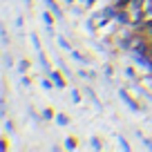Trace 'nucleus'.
I'll return each mask as SVG.
<instances>
[{
    "label": "nucleus",
    "instance_id": "f257e3e1",
    "mask_svg": "<svg viewBox=\"0 0 152 152\" xmlns=\"http://www.w3.org/2000/svg\"><path fill=\"white\" fill-rule=\"evenodd\" d=\"M47 74H49V78H52V81H54V85H56L58 90H63V87H65V81H63V76L58 74L56 69H49Z\"/></svg>",
    "mask_w": 152,
    "mask_h": 152
},
{
    "label": "nucleus",
    "instance_id": "f03ea898",
    "mask_svg": "<svg viewBox=\"0 0 152 152\" xmlns=\"http://www.w3.org/2000/svg\"><path fill=\"white\" fill-rule=\"evenodd\" d=\"M119 94H121V99H123V101H125V105H128V107H130V110H132V112H139V105H137V103H134V101H132V99H130V94H128V92H125V90H121V92H119Z\"/></svg>",
    "mask_w": 152,
    "mask_h": 152
},
{
    "label": "nucleus",
    "instance_id": "7ed1b4c3",
    "mask_svg": "<svg viewBox=\"0 0 152 152\" xmlns=\"http://www.w3.org/2000/svg\"><path fill=\"white\" fill-rule=\"evenodd\" d=\"M45 5H47V9L52 11L54 16H63V14H61V7H58L56 2H54V0H45Z\"/></svg>",
    "mask_w": 152,
    "mask_h": 152
},
{
    "label": "nucleus",
    "instance_id": "20e7f679",
    "mask_svg": "<svg viewBox=\"0 0 152 152\" xmlns=\"http://www.w3.org/2000/svg\"><path fill=\"white\" fill-rule=\"evenodd\" d=\"M114 11H116V7H105L103 11H101V16H103V20H110L114 16ZM103 20H101V23H103Z\"/></svg>",
    "mask_w": 152,
    "mask_h": 152
},
{
    "label": "nucleus",
    "instance_id": "39448f33",
    "mask_svg": "<svg viewBox=\"0 0 152 152\" xmlns=\"http://www.w3.org/2000/svg\"><path fill=\"white\" fill-rule=\"evenodd\" d=\"M116 20H119V23H125V25H128V23H130V16H128V11L119 9V11H116Z\"/></svg>",
    "mask_w": 152,
    "mask_h": 152
},
{
    "label": "nucleus",
    "instance_id": "423d86ee",
    "mask_svg": "<svg viewBox=\"0 0 152 152\" xmlns=\"http://www.w3.org/2000/svg\"><path fill=\"white\" fill-rule=\"evenodd\" d=\"M141 31L145 34V36H152V20H148V23L141 25Z\"/></svg>",
    "mask_w": 152,
    "mask_h": 152
},
{
    "label": "nucleus",
    "instance_id": "0eeeda50",
    "mask_svg": "<svg viewBox=\"0 0 152 152\" xmlns=\"http://www.w3.org/2000/svg\"><path fill=\"white\" fill-rule=\"evenodd\" d=\"M43 20H45V25H47V27H52V23H54V18H52V11H43Z\"/></svg>",
    "mask_w": 152,
    "mask_h": 152
},
{
    "label": "nucleus",
    "instance_id": "6e6552de",
    "mask_svg": "<svg viewBox=\"0 0 152 152\" xmlns=\"http://www.w3.org/2000/svg\"><path fill=\"white\" fill-rule=\"evenodd\" d=\"M56 123L61 125V128H63V125H67V123H69V119H67V114H58V116H56Z\"/></svg>",
    "mask_w": 152,
    "mask_h": 152
},
{
    "label": "nucleus",
    "instance_id": "1a4fd4ad",
    "mask_svg": "<svg viewBox=\"0 0 152 152\" xmlns=\"http://www.w3.org/2000/svg\"><path fill=\"white\" fill-rule=\"evenodd\" d=\"M38 61H40V65L45 67V72H49V63H47V58H45V54L38 52Z\"/></svg>",
    "mask_w": 152,
    "mask_h": 152
},
{
    "label": "nucleus",
    "instance_id": "9d476101",
    "mask_svg": "<svg viewBox=\"0 0 152 152\" xmlns=\"http://www.w3.org/2000/svg\"><path fill=\"white\" fill-rule=\"evenodd\" d=\"M72 58H76V61H78V63H87V58L85 56H83V54H78V52H74V49H72Z\"/></svg>",
    "mask_w": 152,
    "mask_h": 152
},
{
    "label": "nucleus",
    "instance_id": "9b49d317",
    "mask_svg": "<svg viewBox=\"0 0 152 152\" xmlns=\"http://www.w3.org/2000/svg\"><path fill=\"white\" fill-rule=\"evenodd\" d=\"M27 69H29V61H20L18 63V72H20V74H25Z\"/></svg>",
    "mask_w": 152,
    "mask_h": 152
},
{
    "label": "nucleus",
    "instance_id": "f8f14e48",
    "mask_svg": "<svg viewBox=\"0 0 152 152\" xmlns=\"http://www.w3.org/2000/svg\"><path fill=\"white\" fill-rule=\"evenodd\" d=\"M58 45H61V47H63V49H65V52H72V47H69V43H67V40H65V38H63V36H61V38H58Z\"/></svg>",
    "mask_w": 152,
    "mask_h": 152
},
{
    "label": "nucleus",
    "instance_id": "ddd939ff",
    "mask_svg": "<svg viewBox=\"0 0 152 152\" xmlns=\"http://www.w3.org/2000/svg\"><path fill=\"white\" fill-rule=\"evenodd\" d=\"M65 148H67V150H74V148H76V139H65Z\"/></svg>",
    "mask_w": 152,
    "mask_h": 152
},
{
    "label": "nucleus",
    "instance_id": "4468645a",
    "mask_svg": "<svg viewBox=\"0 0 152 152\" xmlns=\"http://www.w3.org/2000/svg\"><path fill=\"white\" fill-rule=\"evenodd\" d=\"M130 2H132V0H116V5H114V7H116V9H123V7H128Z\"/></svg>",
    "mask_w": 152,
    "mask_h": 152
},
{
    "label": "nucleus",
    "instance_id": "2eb2a0df",
    "mask_svg": "<svg viewBox=\"0 0 152 152\" xmlns=\"http://www.w3.org/2000/svg\"><path fill=\"white\" fill-rule=\"evenodd\" d=\"M52 83H54L52 78H45V81L40 83V85H43V90H47V92H49V90H52Z\"/></svg>",
    "mask_w": 152,
    "mask_h": 152
},
{
    "label": "nucleus",
    "instance_id": "dca6fc26",
    "mask_svg": "<svg viewBox=\"0 0 152 152\" xmlns=\"http://www.w3.org/2000/svg\"><path fill=\"white\" fill-rule=\"evenodd\" d=\"M31 45L36 47V52L40 49V40H38V36H36V34H31Z\"/></svg>",
    "mask_w": 152,
    "mask_h": 152
},
{
    "label": "nucleus",
    "instance_id": "f3484780",
    "mask_svg": "<svg viewBox=\"0 0 152 152\" xmlns=\"http://www.w3.org/2000/svg\"><path fill=\"white\" fill-rule=\"evenodd\" d=\"M72 101H74L76 105L81 103V94H78V92H76V90H72Z\"/></svg>",
    "mask_w": 152,
    "mask_h": 152
},
{
    "label": "nucleus",
    "instance_id": "a211bd4d",
    "mask_svg": "<svg viewBox=\"0 0 152 152\" xmlns=\"http://www.w3.org/2000/svg\"><path fill=\"white\" fill-rule=\"evenodd\" d=\"M92 148H94V150H101V141L96 137H92Z\"/></svg>",
    "mask_w": 152,
    "mask_h": 152
},
{
    "label": "nucleus",
    "instance_id": "6ab92c4d",
    "mask_svg": "<svg viewBox=\"0 0 152 152\" xmlns=\"http://www.w3.org/2000/svg\"><path fill=\"white\" fill-rule=\"evenodd\" d=\"M52 116H54V114H52V110H45V112H43V119H45V121H49Z\"/></svg>",
    "mask_w": 152,
    "mask_h": 152
},
{
    "label": "nucleus",
    "instance_id": "aec40b11",
    "mask_svg": "<svg viewBox=\"0 0 152 152\" xmlns=\"http://www.w3.org/2000/svg\"><path fill=\"white\" fill-rule=\"evenodd\" d=\"M23 23H25V20H23V16H18V18H16V27L20 29V27H23Z\"/></svg>",
    "mask_w": 152,
    "mask_h": 152
},
{
    "label": "nucleus",
    "instance_id": "412c9836",
    "mask_svg": "<svg viewBox=\"0 0 152 152\" xmlns=\"http://www.w3.org/2000/svg\"><path fill=\"white\" fill-rule=\"evenodd\" d=\"M119 141H121V143H119V145H121V148H123V150H130V145H128V143H125V139H119Z\"/></svg>",
    "mask_w": 152,
    "mask_h": 152
},
{
    "label": "nucleus",
    "instance_id": "4be33fe9",
    "mask_svg": "<svg viewBox=\"0 0 152 152\" xmlns=\"http://www.w3.org/2000/svg\"><path fill=\"white\" fill-rule=\"evenodd\" d=\"M5 65H7V67H11V58H9V54H5Z\"/></svg>",
    "mask_w": 152,
    "mask_h": 152
},
{
    "label": "nucleus",
    "instance_id": "5701e85b",
    "mask_svg": "<svg viewBox=\"0 0 152 152\" xmlns=\"http://www.w3.org/2000/svg\"><path fill=\"white\" fill-rule=\"evenodd\" d=\"M94 2H96V0H85V5H87V7H92Z\"/></svg>",
    "mask_w": 152,
    "mask_h": 152
},
{
    "label": "nucleus",
    "instance_id": "b1692460",
    "mask_svg": "<svg viewBox=\"0 0 152 152\" xmlns=\"http://www.w3.org/2000/svg\"><path fill=\"white\" fill-rule=\"evenodd\" d=\"M145 145H148V148L152 150V141H150V139H145Z\"/></svg>",
    "mask_w": 152,
    "mask_h": 152
},
{
    "label": "nucleus",
    "instance_id": "393cba45",
    "mask_svg": "<svg viewBox=\"0 0 152 152\" xmlns=\"http://www.w3.org/2000/svg\"><path fill=\"white\" fill-rule=\"evenodd\" d=\"M65 2H67V5H72V2H74V0H65Z\"/></svg>",
    "mask_w": 152,
    "mask_h": 152
},
{
    "label": "nucleus",
    "instance_id": "a878e982",
    "mask_svg": "<svg viewBox=\"0 0 152 152\" xmlns=\"http://www.w3.org/2000/svg\"><path fill=\"white\" fill-rule=\"evenodd\" d=\"M23 2H29V0H23Z\"/></svg>",
    "mask_w": 152,
    "mask_h": 152
}]
</instances>
